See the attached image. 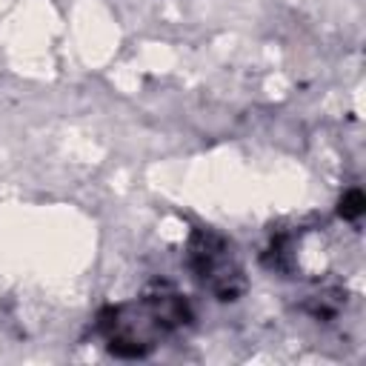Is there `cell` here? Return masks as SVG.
I'll return each mask as SVG.
<instances>
[{
  "instance_id": "1",
  "label": "cell",
  "mask_w": 366,
  "mask_h": 366,
  "mask_svg": "<svg viewBox=\"0 0 366 366\" xmlns=\"http://www.w3.org/2000/svg\"><path fill=\"white\" fill-rule=\"evenodd\" d=\"M189 320V306L177 295H149L134 303L112 306L100 315V332L112 352L140 357L169 332Z\"/></svg>"
},
{
  "instance_id": "2",
  "label": "cell",
  "mask_w": 366,
  "mask_h": 366,
  "mask_svg": "<svg viewBox=\"0 0 366 366\" xmlns=\"http://www.w3.org/2000/svg\"><path fill=\"white\" fill-rule=\"evenodd\" d=\"M192 266H194L197 277L212 292H217L220 297H232L243 286L240 263H237L232 246L217 234L200 232L194 237V243H192Z\"/></svg>"
}]
</instances>
